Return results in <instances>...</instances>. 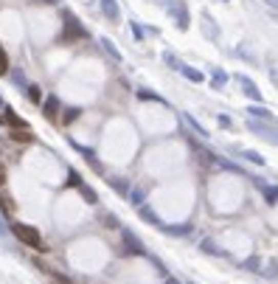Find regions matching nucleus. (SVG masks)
Instances as JSON below:
<instances>
[{
  "mask_svg": "<svg viewBox=\"0 0 278 284\" xmlns=\"http://www.w3.org/2000/svg\"><path fill=\"white\" fill-rule=\"evenodd\" d=\"M11 234H14V237L20 239L23 245L34 247V251H45L43 237H39V231H37L34 225H23V222H14V225H11Z\"/></svg>",
  "mask_w": 278,
  "mask_h": 284,
  "instance_id": "nucleus-1",
  "label": "nucleus"
},
{
  "mask_svg": "<svg viewBox=\"0 0 278 284\" xmlns=\"http://www.w3.org/2000/svg\"><path fill=\"white\" fill-rule=\"evenodd\" d=\"M62 23H65V28H62V42H76V40H85L87 37V28L82 26L79 20H76L73 14H70V11H65L62 14Z\"/></svg>",
  "mask_w": 278,
  "mask_h": 284,
  "instance_id": "nucleus-2",
  "label": "nucleus"
},
{
  "mask_svg": "<svg viewBox=\"0 0 278 284\" xmlns=\"http://www.w3.org/2000/svg\"><path fill=\"white\" fill-rule=\"evenodd\" d=\"M247 130H250L253 135L264 138L267 144H275V147H278V127H273L270 121H262V118H250V121H247Z\"/></svg>",
  "mask_w": 278,
  "mask_h": 284,
  "instance_id": "nucleus-3",
  "label": "nucleus"
},
{
  "mask_svg": "<svg viewBox=\"0 0 278 284\" xmlns=\"http://www.w3.org/2000/svg\"><path fill=\"white\" fill-rule=\"evenodd\" d=\"M121 239H124V245H121V253H124V256H146L144 242H141V239L135 237L129 228H121Z\"/></svg>",
  "mask_w": 278,
  "mask_h": 284,
  "instance_id": "nucleus-4",
  "label": "nucleus"
},
{
  "mask_svg": "<svg viewBox=\"0 0 278 284\" xmlns=\"http://www.w3.org/2000/svg\"><path fill=\"white\" fill-rule=\"evenodd\" d=\"M169 14H174V20H177V28L180 31H188V23H191V14H188V6L183 3V0H171V6H169Z\"/></svg>",
  "mask_w": 278,
  "mask_h": 284,
  "instance_id": "nucleus-5",
  "label": "nucleus"
},
{
  "mask_svg": "<svg viewBox=\"0 0 278 284\" xmlns=\"http://www.w3.org/2000/svg\"><path fill=\"white\" fill-rule=\"evenodd\" d=\"M236 82H239L242 87H245V96H247L250 101H256V104L262 101V90H259V84L253 82V79H247V76H242V74H239V76H236Z\"/></svg>",
  "mask_w": 278,
  "mask_h": 284,
  "instance_id": "nucleus-6",
  "label": "nucleus"
},
{
  "mask_svg": "<svg viewBox=\"0 0 278 284\" xmlns=\"http://www.w3.org/2000/svg\"><path fill=\"white\" fill-rule=\"evenodd\" d=\"M247 116L250 118H262V121H275V116H273V110H267V107L259 101V104H253L250 110H247Z\"/></svg>",
  "mask_w": 278,
  "mask_h": 284,
  "instance_id": "nucleus-7",
  "label": "nucleus"
},
{
  "mask_svg": "<svg viewBox=\"0 0 278 284\" xmlns=\"http://www.w3.org/2000/svg\"><path fill=\"white\" fill-rule=\"evenodd\" d=\"M138 217H141V220H146L149 225H155V228H163V222L157 220V214H155V211H152L146 203H144V205H138Z\"/></svg>",
  "mask_w": 278,
  "mask_h": 284,
  "instance_id": "nucleus-8",
  "label": "nucleus"
},
{
  "mask_svg": "<svg viewBox=\"0 0 278 284\" xmlns=\"http://www.w3.org/2000/svg\"><path fill=\"white\" fill-rule=\"evenodd\" d=\"M43 113H45V118H48V121H54V118L59 116V99H56V96H48V99H45Z\"/></svg>",
  "mask_w": 278,
  "mask_h": 284,
  "instance_id": "nucleus-9",
  "label": "nucleus"
},
{
  "mask_svg": "<svg viewBox=\"0 0 278 284\" xmlns=\"http://www.w3.org/2000/svg\"><path fill=\"white\" fill-rule=\"evenodd\" d=\"M102 11H104V17H107V20H112V23H118V17H121L115 0H102Z\"/></svg>",
  "mask_w": 278,
  "mask_h": 284,
  "instance_id": "nucleus-10",
  "label": "nucleus"
},
{
  "mask_svg": "<svg viewBox=\"0 0 278 284\" xmlns=\"http://www.w3.org/2000/svg\"><path fill=\"white\" fill-rule=\"evenodd\" d=\"M161 231L174 234V237H186V234H191V222H177V225H163Z\"/></svg>",
  "mask_w": 278,
  "mask_h": 284,
  "instance_id": "nucleus-11",
  "label": "nucleus"
},
{
  "mask_svg": "<svg viewBox=\"0 0 278 284\" xmlns=\"http://www.w3.org/2000/svg\"><path fill=\"white\" fill-rule=\"evenodd\" d=\"M259 189H262L264 200H267L270 205H275V203H278V186H267V183H259Z\"/></svg>",
  "mask_w": 278,
  "mask_h": 284,
  "instance_id": "nucleus-12",
  "label": "nucleus"
},
{
  "mask_svg": "<svg viewBox=\"0 0 278 284\" xmlns=\"http://www.w3.org/2000/svg\"><path fill=\"white\" fill-rule=\"evenodd\" d=\"M183 121H186L188 127H194V132H197V135L208 138V130H205V127L200 124V121H197V118H194V116H188V113H186V116H183Z\"/></svg>",
  "mask_w": 278,
  "mask_h": 284,
  "instance_id": "nucleus-13",
  "label": "nucleus"
},
{
  "mask_svg": "<svg viewBox=\"0 0 278 284\" xmlns=\"http://www.w3.org/2000/svg\"><path fill=\"white\" fill-rule=\"evenodd\" d=\"M98 42H102V48H104V51H107V54H110V57H112V59H115V62H121V51H118V48H115V45H112V40H107V37H102V40H98Z\"/></svg>",
  "mask_w": 278,
  "mask_h": 284,
  "instance_id": "nucleus-14",
  "label": "nucleus"
},
{
  "mask_svg": "<svg viewBox=\"0 0 278 284\" xmlns=\"http://www.w3.org/2000/svg\"><path fill=\"white\" fill-rule=\"evenodd\" d=\"M3 113H6V116H3V118H6V121H9L11 127H17V130H23V127H26V121H23V118H20V116H14V110H11V107H6V110H3Z\"/></svg>",
  "mask_w": 278,
  "mask_h": 284,
  "instance_id": "nucleus-15",
  "label": "nucleus"
},
{
  "mask_svg": "<svg viewBox=\"0 0 278 284\" xmlns=\"http://www.w3.org/2000/svg\"><path fill=\"white\" fill-rule=\"evenodd\" d=\"M76 189H79V191H82V197H85V200H87V203H90V205H96V203H98V197H96V191H93V189H90V186H85V183H79V186H76Z\"/></svg>",
  "mask_w": 278,
  "mask_h": 284,
  "instance_id": "nucleus-16",
  "label": "nucleus"
},
{
  "mask_svg": "<svg viewBox=\"0 0 278 284\" xmlns=\"http://www.w3.org/2000/svg\"><path fill=\"white\" fill-rule=\"evenodd\" d=\"M180 74L186 76L188 82H203V74H200V70H194V68H188V65H183V68H180Z\"/></svg>",
  "mask_w": 278,
  "mask_h": 284,
  "instance_id": "nucleus-17",
  "label": "nucleus"
},
{
  "mask_svg": "<svg viewBox=\"0 0 278 284\" xmlns=\"http://www.w3.org/2000/svg\"><path fill=\"white\" fill-rule=\"evenodd\" d=\"M242 158H245V161H250V163H256V166H262V163H264V158H262V155H259V152H250V149H242Z\"/></svg>",
  "mask_w": 278,
  "mask_h": 284,
  "instance_id": "nucleus-18",
  "label": "nucleus"
},
{
  "mask_svg": "<svg viewBox=\"0 0 278 284\" xmlns=\"http://www.w3.org/2000/svg\"><path fill=\"white\" fill-rule=\"evenodd\" d=\"M26 96L34 101V104H39V101H43V93H39L37 84H28V87H26Z\"/></svg>",
  "mask_w": 278,
  "mask_h": 284,
  "instance_id": "nucleus-19",
  "label": "nucleus"
},
{
  "mask_svg": "<svg viewBox=\"0 0 278 284\" xmlns=\"http://www.w3.org/2000/svg\"><path fill=\"white\" fill-rule=\"evenodd\" d=\"M225 82H228V74H225L222 68H214V87H216V90L225 87Z\"/></svg>",
  "mask_w": 278,
  "mask_h": 284,
  "instance_id": "nucleus-20",
  "label": "nucleus"
},
{
  "mask_svg": "<svg viewBox=\"0 0 278 284\" xmlns=\"http://www.w3.org/2000/svg\"><path fill=\"white\" fill-rule=\"evenodd\" d=\"M205 34H208V37H220V28L214 26V20H211V14H205Z\"/></svg>",
  "mask_w": 278,
  "mask_h": 284,
  "instance_id": "nucleus-21",
  "label": "nucleus"
},
{
  "mask_svg": "<svg viewBox=\"0 0 278 284\" xmlns=\"http://www.w3.org/2000/svg\"><path fill=\"white\" fill-rule=\"evenodd\" d=\"M79 116H82V107H68V110H65V118H62V121L70 124V121H76Z\"/></svg>",
  "mask_w": 278,
  "mask_h": 284,
  "instance_id": "nucleus-22",
  "label": "nucleus"
},
{
  "mask_svg": "<svg viewBox=\"0 0 278 284\" xmlns=\"http://www.w3.org/2000/svg\"><path fill=\"white\" fill-rule=\"evenodd\" d=\"M6 74H9V57H6L3 45H0V76H6Z\"/></svg>",
  "mask_w": 278,
  "mask_h": 284,
  "instance_id": "nucleus-23",
  "label": "nucleus"
},
{
  "mask_svg": "<svg viewBox=\"0 0 278 284\" xmlns=\"http://www.w3.org/2000/svg\"><path fill=\"white\" fill-rule=\"evenodd\" d=\"M138 99H149V101H161V104H166V101H163L161 96H155L152 90H138Z\"/></svg>",
  "mask_w": 278,
  "mask_h": 284,
  "instance_id": "nucleus-24",
  "label": "nucleus"
},
{
  "mask_svg": "<svg viewBox=\"0 0 278 284\" xmlns=\"http://www.w3.org/2000/svg\"><path fill=\"white\" fill-rule=\"evenodd\" d=\"M163 62H166V65H171V68H177V70L183 68V62L174 57V54H163Z\"/></svg>",
  "mask_w": 278,
  "mask_h": 284,
  "instance_id": "nucleus-25",
  "label": "nucleus"
},
{
  "mask_svg": "<svg viewBox=\"0 0 278 284\" xmlns=\"http://www.w3.org/2000/svg\"><path fill=\"white\" fill-rule=\"evenodd\" d=\"M203 251H205V253H220V247L211 242V239H205V242H203Z\"/></svg>",
  "mask_w": 278,
  "mask_h": 284,
  "instance_id": "nucleus-26",
  "label": "nucleus"
},
{
  "mask_svg": "<svg viewBox=\"0 0 278 284\" xmlns=\"http://www.w3.org/2000/svg\"><path fill=\"white\" fill-rule=\"evenodd\" d=\"M11 138H14V141H31V135H28V132H20V130H17Z\"/></svg>",
  "mask_w": 278,
  "mask_h": 284,
  "instance_id": "nucleus-27",
  "label": "nucleus"
},
{
  "mask_svg": "<svg viewBox=\"0 0 278 284\" xmlns=\"http://www.w3.org/2000/svg\"><path fill=\"white\" fill-rule=\"evenodd\" d=\"M132 203H135V205H144V194H141V191H138V189H135V191H132Z\"/></svg>",
  "mask_w": 278,
  "mask_h": 284,
  "instance_id": "nucleus-28",
  "label": "nucleus"
},
{
  "mask_svg": "<svg viewBox=\"0 0 278 284\" xmlns=\"http://www.w3.org/2000/svg\"><path fill=\"white\" fill-rule=\"evenodd\" d=\"M132 34H135V40H144V31H141L138 23H132Z\"/></svg>",
  "mask_w": 278,
  "mask_h": 284,
  "instance_id": "nucleus-29",
  "label": "nucleus"
},
{
  "mask_svg": "<svg viewBox=\"0 0 278 284\" xmlns=\"http://www.w3.org/2000/svg\"><path fill=\"white\" fill-rule=\"evenodd\" d=\"M157 3H161L163 9H169V6H171V0H157Z\"/></svg>",
  "mask_w": 278,
  "mask_h": 284,
  "instance_id": "nucleus-30",
  "label": "nucleus"
},
{
  "mask_svg": "<svg viewBox=\"0 0 278 284\" xmlns=\"http://www.w3.org/2000/svg\"><path fill=\"white\" fill-rule=\"evenodd\" d=\"M6 183V174H3V169H0V186H3Z\"/></svg>",
  "mask_w": 278,
  "mask_h": 284,
  "instance_id": "nucleus-31",
  "label": "nucleus"
},
{
  "mask_svg": "<svg viewBox=\"0 0 278 284\" xmlns=\"http://www.w3.org/2000/svg\"><path fill=\"white\" fill-rule=\"evenodd\" d=\"M163 284H180V281H174V279H166V281H163Z\"/></svg>",
  "mask_w": 278,
  "mask_h": 284,
  "instance_id": "nucleus-32",
  "label": "nucleus"
},
{
  "mask_svg": "<svg viewBox=\"0 0 278 284\" xmlns=\"http://www.w3.org/2000/svg\"><path fill=\"white\" fill-rule=\"evenodd\" d=\"M273 82H275V84H278V74H275V70H273Z\"/></svg>",
  "mask_w": 278,
  "mask_h": 284,
  "instance_id": "nucleus-33",
  "label": "nucleus"
},
{
  "mask_svg": "<svg viewBox=\"0 0 278 284\" xmlns=\"http://www.w3.org/2000/svg\"><path fill=\"white\" fill-rule=\"evenodd\" d=\"M267 3H270V6H278V0H267Z\"/></svg>",
  "mask_w": 278,
  "mask_h": 284,
  "instance_id": "nucleus-34",
  "label": "nucleus"
},
{
  "mask_svg": "<svg viewBox=\"0 0 278 284\" xmlns=\"http://www.w3.org/2000/svg\"><path fill=\"white\" fill-rule=\"evenodd\" d=\"M39 3H56V0H39Z\"/></svg>",
  "mask_w": 278,
  "mask_h": 284,
  "instance_id": "nucleus-35",
  "label": "nucleus"
},
{
  "mask_svg": "<svg viewBox=\"0 0 278 284\" xmlns=\"http://www.w3.org/2000/svg\"><path fill=\"white\" fill-rule=\"evenodd\" d=\"M3 234H6V228H3V225H0V237H3Z\"/></svg>",
  "mask_w": 278,
  "mask_h": 284,
  "instance_id": "nucleus-36",
  "label": "nucleus"
},
{
  "mask_svg": "<svg viewBox=\"0 0 278 284\" xmlns=\"http://www.w3.org/2000/svg\"><path fill=\"white\" fill-rule=\"evenodd\" d=\"M0 107H3V99H0Z\"/></svg>",
  "mask_w": 278,
  "mask_h": 284,
  "instance_id": "nucleus-37",
  "label": "nucleus"
},
{
  "mask_svg": "<svg viewBox=\"0 0 278 284\" xmlns=\"http://www.w3.org/2000/svg\"><path fill=\"white\" fill-rule=\"evenodd\" d=\"M225 3H228V0H225Z\"/></svg>",
  "mask_w": 278,
  "mask_h": 284,
  "instance_id": "nucleus-38",
  "label": "nucleus"
}]
</instances>
